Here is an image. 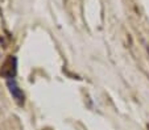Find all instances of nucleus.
Wrapping results in <instances>:
<instances>
[{
	"mask_svg": "<svg viewBox=\"0 0 149 130\" xmlns=\"http://www.w3.org/2000/svg\"><path fill=\"white\" fill-rule=\"evenodd\" d=\"M6 84H7L8 92L11 94L12 99L16 101L17 105L23 107V105L25 104V94H24V91L21 89V87L19 85L17 80L15 79V78H12V79H7Z\"/></svg>",
	"mask_w": 149,
	"mask_h": 130,
	"instance_id": "nucleus-1",
	"label": "nucleus"
},
{
	"mask_svg": "<svg viewBox=\"0 0 149 130\" xmlns=\"http://www.w3.org/2000/svg\"><path fill=\"white\" fill-rule=\"evenodd\" d=\"M17 74V58L15 55H9L7 61L3 63L1 68H0V75L7 79H12L16 76Z\"/></svg>",
	"mask_w": 149,
	"mask_h": 130,
	"instance_id": "nucleus-2",
	"label": "nucleus"
},
{
	"mask_svg": "<svg viewBox=\"0 0 149 130\" xmlns=\"http://www.w3.org/2000/svg\"><path fill=\"white\" fill-rule=\"evenodd\" d=\"M146 129H148V130H149V124H148V126H146Z\"/></svg>",
	"mask_w": 149,
	"mask_h": 130,
	"instance_id": "nucleus-3",
	"label": "nucleus"
}]
</instances>
